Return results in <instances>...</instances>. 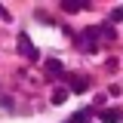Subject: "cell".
<instances>
[{
  "mask_svg": "<svg viewBox=\"0 0 123 123\" xmlns=\"http://www.w3.org/2000/svg\"><path fill=\"white\" fill-rule=\"evenodd\" d=\"M71 123H89V108L77 111V114H74V120H71Z\"/></svg>",
  "mask_w": 123,
  "mask_h": 123,
  "instance_id": "obj_7",
  "label": "cell"
},
{
  "mask_svg": "<svg viewBox=\"0 0 123 123\" xmlns=\"http://www.w3.org/2000/svg\"><path fill=\"white\" fill-rule=\"evenodd\" d=\"M98 34H102V37H117L114 25H102V28H98Z\"/></svg>",
  "mask_w": 123,
  "mask_h": 123,
  "instance_id": "obj_10",
  "label": "cell"
},
{
  "mask_svg": "<svg viewBox=\"0 0 123 123\" xmlns=\"http://www.w3.org/2000/svg\"><path fill=\"white\" fill-rule=\"evenodd\" d=\"M0 18H9V12L3 9V3H0Z\"/></svg>",
  "mask_w": 123,
  "mask_h": 123,
  "instance_id": "obj_11",
  "label": "cell"
},
{
  "mask_svg": "<svg viewBox=\"0 0 123 123\" xmlns=\"http://www.w3.org/2000/svg\"><path fill=\"white\" fill-rule=\"evenodd\" d=\"M86 86H89L86 77H71V89H74V92H86Z\"/></svg>",
  "mask_w": 123,
  "mask_h": 123,
  "instance_id": "obj_6",
  "label": "cell"
},
{
  "mask_svg": "<svg viewBox=\"0 0 123 123\" xmlns=\"http://www.w3.org/2000/svg\"><path fill=\"white\" fill-rule=\"evenodd\" d=\"M86 6H89L86 0H74V3H68V0H65V3H62V9H65V12H80V9H86Z\"/></svg>",
  "mask_w": 123,
  "mask_h": 123,
  "instance_id": "obj_4",
  "label": "cell"
},
{
  "mask_svg": "<svg viewBox=\"0 0 123 123\" xmlns=\"http://www.w3.org/2000/svg\"><path fill=\"white\" fill-rule=\"evenodd\" d=\"M65 98H68V89H55L52 92V105H62Z\"/></svg>",
  "mask_w": 123,
  "mask_h": 123,
  "instance_id": "obj_8",
  "label": "cell"
},
{
  "mask_svg": "<svg viewBox=\"0 0 123 123\" xmlns=\"http://www.w3.org/2000/svg\"><path fill=\"white\" fill-rule=\"evenodd\" d=\"M46 71H49V74H52V77H59V74H65V68H62V62H59V59H49V62H46Z\"/></svg>",
  "mask_w": 123,
  "mask_h": 123,
  "instance_id": "obj_5",
  "label": "cell"
},
{
  "mask_svg": "<svg viewBox=\"0 0 123 123\" xmlns=\"http://www.w3.org/2000/svg\"><path fill=\"white\" fill-rule=\"evenodd\" d=\"M117 22H123V6H114L111 9V25H117Z\"/></svg>",
  "mask_w": 123,
  "mask_h": 123,
  "instance_id": "obj_9",
  "label": "cell"
},
{
  "mask_svg": "<svg viewBox=\"0 0 123 123\" xmlns=\"http://www.w3.org/2000/svg\"><path fill=\"white\" fill-rule=\"evenodd\" d=\"M18 52H22L28 62H37V59H40V52L34 49V43H31V37H28V34H18Z\"/></svg>",
  "mask_w": 123,
  "mask_h": 123,
  "instance_id": "obj_2",
  "label": "cell"
},
{
  "mask_svg": "<svg viewBox=\"0 0 123 123\" xmlns=\"http://www.w3.org/2000/svg\"><path fill=\"white\" fill-rule=\"evenodd\" d=\"M98 120L102 123H120L123 114L117 111V108H102V111H98Z\"/></svg>",
  "mask_w": 123,
  "mask_h": 123,
  "instance_id": "obj_3",
  "label": "cell"
},
{
  "mask_svg": "<svg viewBox=\"0 0 123 123\" xmlns=\"http://www.w3.org/2000/svg\"><path fill=\"white\" fill-rule=\"evenodd\" d=\"M95 37H98V28H86L83 34H80L77 46H80L83 52H95V49H98V40H95Z\"/></svg>",
  "mask_w": 123,
  "mask_h": 123,
  "instance_id": "obj_1",
  "label": "cell"
}]
</instances>
